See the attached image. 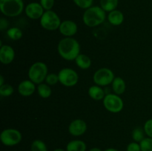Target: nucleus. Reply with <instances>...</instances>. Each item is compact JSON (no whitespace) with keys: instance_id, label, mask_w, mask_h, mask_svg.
I'll list each match as a JSON object with an SVG mask.
<instances>
[{"instance_id":"11","label":"nucleus","mask_w":152,"mask_h":151,"mask_svg":"<svg viewBox=\"0 0 152 151\" xmlns=\"http://www.w3.org/2000/svg\"><path fill=\"white\" fill-rule=\"evenodd\" d=\"M87 130V124L83 119H75L70 123L68 132L74 136H80Z\"/></svg>"},{"instance_id":"34","label":"nucleus","mask_w":152,"mask_h":151,"mask_svg":"<svg viewBox=\"0 0 152 151\" xmlns=\"http://www.w3.org/2000/svg\"><path fill=\"white\" fill-rule=\"evenodd\" d=\"M89 151H102V150H101V149H99V148L98 147H93L91 148Z\"/></svg>"},{"instance_id":"20","label":"nucleus","mask_w":152,"mask_h":151,"mask_svg":"<svg viewBox=\"0 0 152 151\" xmlns=\"http://www.w3.org/2000/svg\"><path fill=\"white\" fill-rule=\"evenodd\" d=\"M100 7L105 12H111L117 9L119 4V0H100Z\"/></svg>"},{"instance_id":"6","label":"nucleus","mask_w":152,"mask_h":151,"mask_svg":"<svg viewBox=\"0 0 152 151\" xmlns=\"http://www.w3.org/2000/svg\"><path fill=\"white\" fill-rule=\"evenodd\" d=\"M102 101L105 109L112 113H118L122 111L124 107L123 99L115 93H108Z\"/></svg>"},{"instance_id":"3","label":"nucleus","mask_w":152,"mask_h":151,"mask_svg":"<svg viewBox=\"0 0 152 151\" xmlns=\"http://www.w3.org/2000/svg\"><path fill=\"white\" fill-rule=\"evenodd\" d=\"M0 10L4 16L16 17L24 10L22 0H0Z\"/></svg>"},{"instance_id":"15","label":"nucleus","mask_w":152,"mask_h":151,"mask_svg":"<svg viewBox=\"0 0 152 151\" xmlns=\"http://www.w3.org/2000/svg\"><path fill=\"white\" fill-rule=\"evenodd\" d=\"M107 18H108V22L114 26H119L124 22V15L123 12L117 9L109 12Z\"/></svg>"},{"instance_id":"23","label":"nucleus","mask_w":152,"mask_h":151,"mask_svg":"<svg viewBox=\"0 0 152 151\" xmlns=\"http://www.w3.org/2000/svg\"><path fill=\"white\" fill-rule=\"evenodd\" d=\"M145 131L142 127H136L132 131V139L134 142L140 143L145 139Z\"/></svg>"},{"instance_id":"16","label":"nucleus","mask_w":152,"mask_h":151,"mask_svg":"<svg viewBox=\"0 0 152 151\" xmlns=\"http://www.w3.org/2000/svg\"><path fill=\"white\" fill-rule=\"evenodd\" d=\"M88 95L94 100L100 101L103 100L105 96V93L100 86L95 84L88 89Z\"/></svg>"},{"instance_id":"13","label":"nucleus","mask_w":152,"mask_h":151,"mask_svg":"<svg viewBox=\"0 0 152 151\" xmlns=\"http://www.w3.org/2000/svg\"><path fill=\"white\" fill-rule=\"evenodd\" d=\"M15 58V51L10 45H2L0 47V62L3 65H9Z\"/></svg>"},{"instance_id":"14","label":"nucleus","mask_w":152,"mask_h":151,"mask_svg":"<svg viewBox=\"0 0 152 151\" xmlns=\"http://www.w3.org/2000/svg\"><path fill=\"white\" fill-rule=\"evenodd\" d=\"M35 83L30 79L24 80L19 83L18 86V92L22 96H30L34 93L36 90Z\"/></svg>"},{"instance_id":"26","label":"nucleus","mask_w":152,"mask_h":151,"mask_svg":"<svg viewBox=\"0 0 152 151\" xmlns=\"http://www.w3.org/2000/svg\"><path fill=\"white\" fill-rule=\"evenodd\" d=\"M73 1L80 8L86 10L91 7L94 0H73Z\"/></svg>"},{"instance_id":"18","label":"nucleus","mask_w":152,"mask_h":151,"mask_svg":"<svg viewBox=\"0 0 152 151\" xmlns=\"http://www.w3.org/2000/svg\"><path fill=\"white\" fill-rule=\"evenodd\" d=\"M76 65L82 70H87L91 66V60L87 55L80 53L75 60Z\"/></svg>"},{"instance_id":"31","label":"nucleus","mask_w":152,"mask_h":151,"mask_svg":"<svg viewBox=\"0 0 152 151\" xmlns=\"http://www.w3.org/2000/svg\"><path fill=\"white\" fill-rule=\"evenodd\" d=\"M127 151H141L140 144L138 142H131L127 146Z\"/></svg>"},{"instance_id":"17","label":"nucleus","mask_w":152,"mask_h":151,"mask_svg":"<svg viewBox=\"0 0 152 151\" xmlns=\"http://www.w3.org/2000/svg\"><path fill=\"white\" fill-rule=\"evenodd\" d=\"M111 86H112V90L114 93L119 96L123 94L126 91V82L121 77H115L113 82L111 83Z\"/></svg>"},{"instance_id":"5","label":"nucleus","mask_w":152,"mask_h":151,"mask_svg":"<svg viewBox=\"0 0 152 151\" xmlns=\"http://www.w3.org/2000/svg\"><path fill=\"white\" fill-rule=\"evenodd\" d=\"M61 19L57 13L53 10H45L40 19V25L42 28L47 30L53 31L59 29L60 26Z\"/></svg>"},{"instance_id":"9","label":"nucleus","mask_w":152,"mask_h":151,"mask_svg":"<svg viewBox=\"0 0 152 151\" xmlns=\"http://www.w3.org/2000/svg\"><path fill=\"white\" fill-rule=\"evenodd\" d=\"M59 81L65 87H74L77 84L79 76L74 70L69 68H62L58 73Z\"/></svg>"},{"instance_id":"10","label":"nucleus","mask_w":152,"mask_h":151,"mask_svg":"<svg viewBox=\"0 0 152 151\" xmlns=\"http://www.w3.org/2000/svg\"><path fill=\"white\" fill-rule=\"evenodd\" d=\"M44 8L39 2H31L26 5L25 7V13L29 19H41L42 15L44 14Z\"/></svg>"},{"instance_id":"27","label":"nucleus","mask_w":152,"mask_h":151,"mask_svg":"<svg viewBox=\"0 0 152 151\" xmlns=\"http://www.w3.org/2000/svg\"><path fill=\"white\" fill-rule=\"evenodd\" d=\"M140 144L141 151H152V138H145Z\"/></svg>"},{"instance_id":"30","label":"nucleus","mask_w":152,"mask_h":151,"mask_svg":"<svg viewBox=\"0 0 152 151\" xmlns=\"http://www.w3.org/2000/svg\"><path fill=\"white\" fill-rule=\"evenodd\" d=\"M144 131H145V135L148 136V137L152 138V118L147 120L144 124Z\"/></svg>"},{"instance_id":"35","label":"nucleus","mask_w":152,"mask_h":151,"mask_svg":"<svg viewBox=\"0 0 152 151\" xmlns=\"http://www.w3.org/2000/svg\"><path fill=\"white\" fill-rule=\"evenodd\" d=\"M105 151H119L118 150L114 149V148H108V149H106Z\"/></svg>"},{"instance_id":"33","label":"nucleus","mask_w":152,"mask_h":151,"mask_svg":"<svg viewBox=\"0 0 152 151\" xmlns=\"http://www.w3.org/2000/svg\"><path fill=\"white\" fill-rule=\"evenodd\" d=\"M4 84V80L3 78V76H0V86L3 85Z\"/></svg>"},{"instance_id":"21","label":"nucleus","mask_w":152,"mask_h":151,"mask_svg":"<svg viewBox=\"0 0 152 151\" xmlns=\"http://www.w3.org/2000/svg\"><path fill=\"white\" fill-rule=\"evenodd\" d=\"M37 92L40 97L43 98V99H47V98L50 97L51 95L52 90L50 87V85H48V84L41 83V84H38Z\"/></svg>"},{"instance_id":"22","label":"nucleus","mask_w":152,"mask_h":151,"mask_svg":"<svg viewBox=\"0 0 152 151\" xmlns=\"http://www.w3.org/2000/svg\"><path fill=\"white\" fill-rule=\"evenodd\" d=\"M7 35L10 39L13 41H17L22 37V31L19 28L14 27V28H9L7 30Z\"/></svg>"},{"instance_id":"1","label":"nucleus","mask_w":152,"mask_h":151,"mask_svg":"<svg viewBox=\"0 0 152 151\" xmlns=\"http://www.w3.org/2000/svg\"><path fill=\"white\" fill-rule=\"evenodd\" d=\"M57 51L59 56L65 60H75L80 54V43L73 37H65L58 43Z\"/></svg>"},{"instance_id":"24","label":"nucleus","mask_w":152,"mask_h":151,"mask_svg":"<svg viewBox=\"0 0 152 151\" xmlns=\"http://www.w3.org/2000/svg\"><path fill=\"white\" fill-rule=\"evenodd\" d=\"M31 151H48V147L43 141L37 139L31 144Z\"/></svg>"},{"instance_id":"2","label":"nucleus","mask_w":152,"mask_h":151,"mask_svg":"<svg viewBox=\"0 0 152 151\" xmlns=\"http://www.w3.org/2000/svg\"><path fill=\"white\" fill-rule=\"evenodd\" d=\"M106 19V12L100 6H91L86 9L83 15L85 25L90 28H94L103 23Z\"/></svg>"},{"instance_id":"25","label":"nucleus","mask_w":152,"mask_h":151,"mask_svg":"<svg viewBox=\"0 0 152 151\" xmlns=\"http://www.w3.org/2000/svg\"><path fill=\"white\" fill-rule=\"evenodd\" d=\"M13 93V86L9 84H4L3 85L0 86V95L4 97L11 96Z\"/></svg>"},{"instance_id":"19","label":"nucleus","mask_w":152,"mask_h":151,"mask_svg":"<svg viewBox=\"0 0 152 151\" xmlns=\"http://www.w3.org/2000/svg\"><path fill=\"white\" fill-rule=\"evenodd\" d=\"M86 143L81 140H73L68 143L66 146L67 151H86Z\"/></svg>"},{"instance_id":"32","label":"nucleus","mask_w":152,"mask_h":151,"mask_svg":"<svg viewBox=\"0 0 152 151\" xmlns=\"http://www.w3.org/2000/svg\"><path fill=\"white\" fill-rule=\"evenodd\" d=\"M7 26H8L7 21L6 19L1 18L0 19V29H1V30H4V29H6L7 28Z\"/></svg>"},{"instance_id":"7","label":"nucleus","mask_w":152,"mask_h":151,"mask_svg":"<svg viewBox=\"0 0 152 151\" xmlns=\"http://www.w3.org/2000/svg\"><path fill=\"white\" fill-rule=\"evenodd\" d=\"M114 74L111 70L107 68L98 69L93 76V81L95 84L100 87H105L111 84L114 79Z\"/></svg>"},{"instance_id":"8","label":"nucleus","mask_w":152,"mask_h":151,"mask_svg":"<svg viewBox=\"0 0 152 151\" xmlns=\"http://www.w3.org/2000/svg\"><path fill=\"white\" fill-rule=\"evenodd\" d=\"M22 134L16 129L7 128L3 130L0 135V140L5 146L12 147L18 144L22 141Z\"/></svg>"},{"instance_id":"29","label":"nucleus","mask_w":152,"mask_h":151,"mask_svg":"<svg viewBox=\"0 0 152 151\" xmlns=\"http://www.w3.org/2000/svg\"><path fill=\"white\" fill-rule=\"evenodd\" d=\"M39 3L45 10H51L55 4L54 0H40Z\"/></svg>"},{"instance_id":"12","label":"nucleus","mask_w":152,"mask_h":151,"mask_svg":"<svg viewBox=\"0 0 152 151\" xmlns=\"http://www.w3.org/2000/svg\"><path fill=\"white\" fill-rule=\"evenodd\" d=\"M59 32L65 37H72L78 30V27L76 22L72 20H65L62 22L59 26Z\"/></svg>"},{"instance_id":"28","label":"nucleus","mask_w":152,"mask_h":151,"mask_svg":"<svg viewBox=\"0 0 152 151\" xmlns=\"http://www.w3.org/2000/svg\"><path fill=\"white\" fill-rule=\"evenodd\" d=\"M45 82L48 85H55L59 82V76L58 74L56 73H49L48 74L47 77L45 78Z\"/></svg>"},{"instance_id":"36","label":"nucleus","mask_w":152,"mask_h":151,"mask_svg":"<svg viewBox=\"0 0 152 151\" xmlns=\"http://www.w3.org/2000/svg\"><path fill=\"white\" fill-rule=\"evenodd\" d=\"M53 151H67V150L62 149V148H56V149H55Z\"/></svg>"},{"instance_id":"4","label":"nucleus","mask_w":152,"mask_h":151,"mask_svg":"<svg viewBox=\"0 0 152 151\" xmlns=\"http://www.w3.org/2000/svg\"><path fill=\"white\" fill-rule=\"evenodd\" d=\"M48 66L42 62H37L33 64L28 70V78L36 84H39L45 81L48 76Z\"/></svg>"}]
</instances>
